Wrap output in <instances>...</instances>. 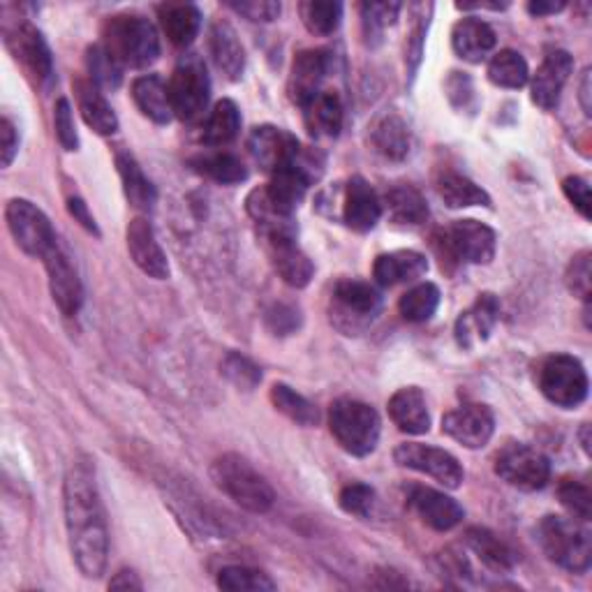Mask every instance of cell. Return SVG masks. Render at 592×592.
Segmentation results:
<instances>
[{
    "mask_svg": "<svg viewBox=\"0 0 592 592\" xmlns=\"http://www.w3.org/2000/svg\"><path fill=\"white\" fill-rule=\"evenodd\" d=\"M440 306V289L433 283H421L412 287L408 294H403V299L398 304L400 315L406 317L408 322H429L435 315Z\"/></svg>",
    "mask_w": 592,
    "mask_h": 592,
    "instance_id": "41",
    "label": "cell"
},
{
    "mask_svg": "<svg viewBox=\"0 0 592 592\" xmlns=\"http://www.w3.org/2000/svg\"><path fill=\"white\" fill-rule=\"evenodd\" d=\"M496 31L479 16L460 19L452 33V47L458 58L468 62H481L496 49Z\"/></svg>",
    "mask_w": 592,
    "mask_h": 592,
    "instance_id": "27",
    "label": "cell"
},
{
    "mask_svg": "<svg viewBox=\"0 0 592 592\" xmlns=\"http://www.w3.org/2000/svg\"><path fill=\"white\" fill-rule=\"evenodd\" d=\"M128 250L133 262L156 281L169 278V262L162 246L156 239L153 227L144 218H135L128 225Z\"/></svg>",
    "mask_w": 592,
    "mask_h": 592,
    "instance_id": "21",
    "label": "cell"
},
{
    "mask_svg": "<svg viewBox=\"0 0 592 592\" xmlns=\"http://www.w3.org/2000/svg\"><path fill=\"white\" fill-rule=\"evenodd\" d=\"M537 539L546 558L567 572H588L592 560L590 533L579 521L562 516H546L539 523Z\"/></svg>",
    "mask_w": 592,
    "mask_h": 592,
    "instance_id": "4",
    "label": "cell"
},
{
    "mask_svg": "<svg viewBox=\"0 0 592 592\" xmlns=\"http://www.w3.org/2000/svg\"><path fill=\"white\" fill-rule=\"evenodd\" d=\"M167 91L174 116L181 121H197L206 112L210 98V81L204 62L197 56L183 58L172 72Z\"/></svg>",
    "mask_w": 592,
    "mask_h": 592,
    "instance_id": "8",
    "label": "cell"
},
{
    "mask_svg": "<svg viewBox=\"0 0 592 592\" xmlns=\"http://www.w3.org/2000/svg\"><path fill=\"white\" fill-rule=\"evenodd\" d=\"M210 479L225 496L252 514H266L276 502L269 481L239 454L216 458L210 465Z\"/></svg>",
    "mask_w": 592,
    "mask_h": 592,
    "instance_id": "3",
    "label": "cell"
},
{
    "mask_svg": "<svg viewBox=\"0 0 592 592\" xmlns=\"http://www.w3.org/2000/svg\"><path fill=\"white\" fill-rule=\"evenodd\" d=\"M496 431V417L493 412L479 406H460L442 417V433L463 444L465 449H481L491 442Z\"/></svg>",
    "mask_w": 592,
    "mask_h": 592,
    "instance_id": "15",
    "label": "cell"
},
{
    "mask_svg": "<svg viewBox=\"0 0 592 592\" xmlns=\"http://www.w3.org/2000/svg\"><path fill=\"white\" fill-rule=\"evenodd\" d=\"M301 310L292 304H273L264 312V325L273 335H292L301 329Z\"/></svg>",
    "mask_w": 592,
    "mask_h": 592,
    "instance_id": "47",
    "label": "cell"
},
{
    "mask_svg": "<svg viewBox=\"0 0 592 592\" xmlns=\"http://www.w3.org/2000/svg\"><path fill=\"white\" fill-rule=\"evenodd\" d=\"M241 130V112L231 100H220L204 125V144L225 146L235 141Z\"/></svg>",
    "mask_w": 592,
    "mask_h": 592,
    "instance_id": "37",
    "label": "cell"
},
{
    "mask_svg": "<svg viewBox=\"0 0 592 592\" xmlns=\"http://www.w3.org/2000/svg\"><path fill=\"white\" fill-rule=\"evenodd\" d=\"M248 151L264 172L276 174L299 160L301 144L292 133L276 128V125H260L248 137Z\"/></svg>",
    "mask_w": 592,
    "mask_h": 592,
    "instance_id": "14",
    "label": "cell"
},
{
    "mask_svg": "<svg viewBox=\"0 0 592 592\" xmlns=\"http://www.w3.org/2000/svg\"><path fill=\"white\" fill-rule=\"evenodd\" d=\"M306 125L312 137H338L343 128V102L333 91H320L306 104Z\"/></svg>",
    "mask_w": 592,
    "mask_h": 592,
    "instance_id": "33",
    "label": "cell"
},
{
    "mask_svg": "<svg viewBox=\"0 0 592 592\" xmlns=\"http://www.w3.org/2000/svg\"><path fill=\"white\" fill-rule=\"evenodd\" d=\"M537 383L542 394L558 408H577L588 398V375L579 358L554 354L544 358Z\"/></svg>",
    "mask_w": 592,
    "mask_h": 592,
    "instance_id": "7",
    "label": "cell"
},
{
    "mask_svg": "<svg viewBox=\"0 0 592 592\" xmlns=\"http://www.w3.org/2000/svg\"><path fill=\"white\" fill-rule=\"evenodd\" d=\"M68 210H70V216H72L83 229L91 231V235H95V237H100V229H98V225H95V218H93V214L89 210L87 202H83L81 197H70V200H68Z\"/></svg>",
    "mask_w": 592,
    "mask_h": 592,
    "instance_id": "57",
    "label": "cell"
},
{
    "mask_svg": "<svg viewBox=\"0 0 592 592\" xmlns=\"http://www.w3.org/2000/svg\"><path fill=\"white\" fill-rule=\"evenodd\" d=\"M429 271V260L414 250H396L379 255L373 266V278L377 285L394 287L424 276Z\"/></svg>",
    "mask_w": 592,
    "mask_h": 592,
    "instance_id": "25",
    "label": "cell"
},
{
    "mask_svg": "<svg viewBox=\"0 0 592 592\" xmlns=\"http://www.w3.org/2000/svg\"><path fill=\"white\" fill-rule=\"evenodd\" d=\"M562 190H565L567 200L572 202L579 214L588 220L590 218V185H588V181L581 177H567L562 181Z\"/></svg>",
    "mask_w": 592,
    "mask_h": 592,
    "instance_id": "55",
    "label": "cell"
},
{
    "mask_svg": "<svg viewBox=\"0 0 592 592\" xmlns=\"http://www.w3.org/2000/svg\"><path fill=\"white\" fill-rule=\"evenodd\" d=\"M208 52H210V58H214V62H216V68L229 81H237L243 77L246 52L239 42L237 31L231 29L227 21H218V24H214V29H210Z\"/></svg>",
    "mask_w": 592,
    "mask_h": 592,
    "instance_id": "26",
    "label": "cell"
},
{
    "mask_svg": "<svg viewBox=\"0 0 592 592\" xmlns=\"http://www.w3.org/2000/svg\"><path fill=\"white\" fill-rule=\"evenodd\" d=\"M193 167L197 169L200 174L214 179L218 183H225V185H237V183L248 179L246 164L237 156H231V153L197 156L193 160Z\"/></svg>",
    "mask_w": 592,
    "mask_h": 592,
    "instance_id": "40",
    "label": "cell"
},
{
    "mask_svg": "<svg viewBox=\"0 0 592 592\" xmlns=\"http://www.w3.org/2000/svg\"><path fill=\"white\" fill-rule=\"evenodd\" d=\"M383 310V294L364 281H341L333 289V320L350 335L371 325Z\"/></svg>",
    "mask_w": 592,
    "mask_h": 592,
    "instance_id": "12",
    "label": "cell"
},
{
    "mask_svg": "<svg viewBox=\"0 0 592 592\" xmlns=\"http://www.w3.org/2000/svg\"><path fill=\"white\" fill-rule=\"evenodd\" d=\"M442 264H489L496 258V231L479 220H456L437 239Z\"/></svg>",
    "mask_w": 592,
    "mask_h": 592,
    "instance_id": "6",
    "label": "cell"
},
{
    "mask_svg": "<svg viewBox=\"0 0 592 592\" xmlns=\"http://www.w3.org/2000/svg\"><path fill=\"white\" fill-rule=\"evenodd\" d=\"M329 429L341 447L364 458L375 452L379 442V414L362 400L341 398L329 410Z\"/></svg>",
    "mask_w": 592,
    "mask_h": 592,
    "instance_id": "5",
    "label": "cell"
},
{
    "mask_svg": "<svg viewBox=\"0 0 592 592\" xmlns=\"http://www.w3.org/2000/svg\"><path fill=\"white\" fill-rule=\"evenodd\" d=\"M489 79L500 89H523L531 79V70L519 52L502 49L489 62Z\"/></svg>",
    "mask_w": 592,
    "mask_h": 592,
    "instance_id": "39",
    "label": "cell"
},
{
    "mask_svg": "<svg viewBox=\"0 0 592 592\" xmlns=\"http://www.w3.org/2000/svg\"><path fill=\"white\" fill-rule=\"evenodd\" d=\"M75 95H77V104L81 118L87 121V125L91 130H95L98 135H114L118 130V118L114 114V110L110 107L107 98L102 95L98 83H93L91 79H77L75 81Z\"/></svg>",
    "mask_w": 592,
    "mask_h": 592,
    "instance_id": "29",
    "label": "cell"
},
{
    "mask_svg": "<svg viewBox=\"0 0 592 592\" xmlns=\"http://www.w3.org/2000/svg\"><path fill=\"white\" fill-rule=\"evenodd\" d=\"M496 475L519 491H539L551 479V463L527 444L512 442L496 456Z\"/></svg>",
    "mask_w": 592,
    "mask_h": 592,
    "instance_id": "11",
    "label": "cell"
},
{
    "mask_svg": "<svg viewBox=\"0 0 592 592\" xmlns=\"http://www.w3.org/2000/svg\"><path fill=\"white\" fill-rule=\"evenodd\" d=\"M133 100L139 107V112L151 118L158 125H164L174 118V110H172V100H169V91L167 83L156 77V75H146L135 79L133 83Z\"/></svg>",
    "mask_w": 592,
    "mask_h": 592,
    "instance_id": "32",
    "label": "cell"
},
{
    "mask_svg": "<svg viewBox=\"0 0 592 592\" xmlns=\"http://www.w3.org/2000/svg\"><path fill=\"white\" fill-rule=\"evenodd\" d=\"M5 220L10 227V235L14 237L16 246L31 258L45 260L47 252L58 246L56 231L45 216V210H39L29 200H12L5 208Z\"/></svg>",
    "mask_w": 592,
    "mask_h": 592,
    "instance_id": "9",
    "label": "cell"
},
{
    "mask_svg": "<svg viewBox=\"0 0 592 592\" xmlns=\"http://www.w3.org/2000/svg\"><path fill=\"white\" fill-rule=\"evenodd\" d=\"M574 70V60L567 52L554 49L548 52L537 68V75L533 77V102L544 112H551L558 107L565 83L569 81V75Z\"/></svg>",
    "mask_w": 592,
    "mask_h": 592,
    "instance_id": "19",
    "label": "cell"
},
{
    "mask_svg": "<svg viewBox=\"0 0 592 592\" xmlns=\"http://www.w3.org/2000/svg\"><path fill=\"white\" fill-rule=\"evenodd\" d=\"M408 504L421 521L437 533L454 531L465 516L463 506L454 498L429 489V486H412L408 493Z\"/></svg>",
    "mask_w": 592,
    "mask_h": 592,
    "instance_id": "18",
    "label": "cell"
},
{
    "mask_svg": "<svg viewBox=\"0 0 592 592\" xmlns=\"http://www.w3.org/2000/svg\"><path fill=\"white\" fill-rule=\"evenodd\" d=\"M379 218H383V202H379L373 185L362 177H352L345 185L343 197L345 225L354 231H371Z\"/></svg>",
    "mask_w": 592,
    "mask_h": 592,
    "instance_id": "23",
    "label": "cell"
},
{
    "mask_svg": "<svg viewBox=\"0 0 592 592\" xmlns=\"http://www.w3.org/2000/svg\"><path fill=\"white\" fill-rule=\"evenodd\" d=\"M394 460L400 465V468L433 477L442 486H447V489H458L465 479V473L456 456L437 447H429V444H419V442L398 444L394 452Z\"/></svg>",
    "mask_w": 592,
    "mask_h": 592,
    "instance_id": "13",
    "label": "cell"
},
{
    "mask_svg": "<svg viewBox=\"0 0 592 592\" xmlns=\"http://www.w3.org/2000/svg\"><path fill=\"white\" fill-rule=\"evenodd\" d=\"M116 167H118V174H121L123 190H125V197H128V202L139 210L153 208V204L158 200V193H156L153 183L148 181L146 174L141 172L139 162L130 153L121 151L116 156Z\"/></svg>",
    "mask_w": 592,
    "mask_h": 592,
    "instance_id": "35",
    "label": "cell"
},
{
    "mask_svg": "<svg viewBox=\"0 0 592 592\" xmlns=\"http://www.w3.org/2000/svg\"><path fill=\"white\" fill-rule=\"evenodd\" d=\"M262 237L266 243L269 260L276 269L278 276L289 285L301 289L312 281L315 266L308 260L306 252L296 243V229L292 223L262 229Z\"/></svg>",
    "mask_w": 592,
    "mask_h": 592,
    "instance_id": "10",
    "label": "cell"
},
{
    "mask_svg": "<svg viewBox=\"0 0 592 592\" xmlns=\"http://www.w3.org/2000/svg\"><path fill=\"white\" fill-rule=\"evenodd\" d=\"M102 47L121 68H148L160 56V37L151 21L139 14H118L104 24Z\"/></svg>",
    "mask_w": 592,
    "mask_h": 592,
    "instance_id": "2",
    "label": "cell"
},
{
    "mask_svg": "<svg viewBox=\"0 0 592 592\" xmlns=\"http://www.w3.org/2000/svg\"><path fill=\"white\" fill-rule=\"evenodd\" d=\"M368 139H371L373 151H377L379 156L394 162L406 160L412 146L408 123L394 112H387L373 121Z\"/></svg>",
    "mask_w": 592,
    "mask_h": 592,
    "instance_id": "24",
    "label": "cell"
},
{
    "mask_svg": "<svg viewBox=\"0 0 592 592\" xmlns=\"http://www.w3.org/2000/svg\"><path fill=\"white\" fill-rule=\"evenodd\" d=\"M306 29L312 35H331L343 19L341 3H322V0H308L299 8Z\"/></svg>",
    "mask_w": 592,
    "mask_h": 592,
    "instance_id": "42",
    "label": "cell"
},
{
    "mask_svg": "<svg viewBox=\"0 0 592 592\" xmlns=\"http://www.w3.org/2000/svg\"><path fill=\"white\" fill-rule=\"evenodd\" d=\"M229 8L250 21H262V24L281 16V3H273V0H246V3H229Z\"/></svg>",
    "mask_w": 592,
    "mask_h": 592,
    "instance_id": "53",
    "label": "cell"
},
{
    "mask_svg": "<svg viewBox=\"0 0 592 592\" xmlns=\"http://www.w3.org/2000/svg\"><path fill=\"white\" fill-rule=\"evenodd\" d=\"M562 10H565L562 0H560V3H546V0H537V3L527 5V12H531L533 16H548V14H558Z\"/></svg>",
    "mask_w": 592,
    "mask_h": 592,
    "instance_id": "59",
    "label": "cell"
},
{
    "mask_svg": "<svg viewBox=\"0 0 592 592\" xmlns=\"http://www.w3.org/2000/svg\"><path fill=\"white\" fill-rule=\"evenodd\" d=\"M16 151H19L16 128L10 118H3L0 121V162H3V167L12 164Z\"/></svg>",
    "mask_w": 592,
    "mask_h": 592,
    "instance_id": "56",
    "label": "cell"
},
{
    "mask_svg": "<svg viewBox=\"0 0 592 592\" xmlns=\"http://www.w3.org/2000/svg\"><path fill=\"white\" fill-rule=\"evenodd\" d=\"M91 81L98 83L100 89H118L123 79V68L110 56V52L102 45H93L87 54Z\"/></svg>",
    "mask_w": 592,
    "mask_h": 592,
    "instance_id": "45",
    "label": "cell"
},
{
    "mask_svg": "<svg viewBox=\"0 0 592 592\" xmlns=\"http://www.w3.org/2000/svg\"><path fill=\"white\" fill-rule=\"evenodd\" d=\"M54 125H56V137L60 141V146L66 148V151H77V148H79V135H77V128H75L72 107H70V102L66 98H60L56 102Z\"/></svg>",
    "mask_w": 592,
    "mask_h": 592,
    "instance_id": "50",
    "label": "cell"
},
{
    "mask_svg": "<svg viewBox=\"0 0 592 592\" xmlns=\"http://www.w3.org/2000/svg\"><path fill=\"white\" fill-rule=\"evenodd\" d=\"M220 373L227 377V383L235 385L241 391H252L260 383H262V371L258 364H252L248 356L229 352L223 364H220Z\"/></svg>",
    "mask_w": 592,
    "mask_h": 592,
    "instance_id": "44",
    "label": "cell"
},
{
    "mask_svg": "<svg viewBox=\"0 0 592 592\" xmlns=\"http://www.w3.org/2000/svg\"><path fill=\"white\" fill-rule=\"evenodd\" d=\"M271 403L278 412H283L287 419H292L294 424L299 426H317V421H320V412L310 403L308 398H304L301 394H296L292 387L278 383L271 387Z\"/></svg>",
    "mask_w": 592,
    "mask_h": 592,
    "instance_id": "38",
    "label": "cell"
},
{
    "mask_svg": "<svg viewBox=\"0 0 592 592\" xmlns=\"http://www.w3.org/2000/svg\"><path fill=\"white\" fill-rule=\"evenodd\" d=\"M218 585L223 590H250V592H264V590H276V583L269 579V574L260 572V569L252 567H225L218 574Z\"/></svg>",
    "mask_w": 592,
    "mask_h": 592,
    "instance_id": "43",
    "label": "cell"
},
{
    "mask_svg": "<svg viewBox=\"0 0 592 592\" xmlns=\"http://www.w3.org/2000/svg\"><path fill=\"white\" fill-rule=\"evenodd\" d=\"M567 287L569 292H572L574 296H579V299H583L585 304L590 301V292H592V255L588 250L579 252V255L569 262V269H567Z\"/></svg>",
    "mask_w": 592,
    "mask_h": 592,
    "instance_id": "48",
    "label": "cell"
},
{
    "mask_svg": "<svg viewBox=\"0 0 592 592\" xmlns=\"http://www.w3.org/2000/svg\"><path fill=\"white\" fill-rule=\"evenodd\" d=\"M437 195L449 208L491 206V197L483 187H479L475 181L456 172H444L437 179Z\"/></svg>",
    "mask_w": 592,
    "mask_h": 592,
    "instance_id": "36",
    "label": "cell"
},
{
    "mask_svg": "<svg viewBox=\"0 0 592 592\" xmlns=\"http://www.w3.org/2000/svg\"><path fill=\"white\" fill-rule=\"evenodd\" d=\"M70 551L87 579H100L110 560V531L91 458L77 456L62 483Z\"/></svg>",
    "mask_w": 592,
    "mask_h": 592,
    "instance_id": "1",
    "label": "cell"
},
{
    "mask_svg": "<svg viewBox=\"0 0 592 592\" xmlns=\"http://www.w3.org/2000/svg\"><path fill=\"white\" fill-rule=\"evenodd\" d=\"M558 498H560L565 510H569V514H572L574 519L590 521L592 498H590V489L585 483L574 481V479H565L558 486Z\"/></svg>",
    "mask_w": 592,
    "mask_h": 592,
    "instance_id": "46",
    "label": "cell"
},
{
    "mask_svg": "<svg viewBox=\"0 0 592 592\" xmlns=\"http://www.w3.org/2000/svg\"><path fill=\"white\" fill-rule=\"evenodd\" d=\"M426 5H417V21L412 24V33L408 39V66H410V75L417 72L419 60H421V52H424V37H426V29H429V16H426Z\"/></svg>",
    "mask_w": 592,
    "mask_h": 592,
    "instance_id": "52",
    "label": "cell"
},
{
    "mask_svg": "<svg viewBox=\"0 0 592 592\" xmlns=\"http://www.w3.org/2000/svg\"><path fill=\"white\" fill-rule=\"evenodd\" d=\"M447 95L456 110H470V102H475L470 77L463 75V72H452V77L447 81Z\"/></svg>",
    "mask_w": 592,
    "mask_h": 592,
    "instance_id": "54",
    "label": "cell"
},
{
    "mask_svg": "<svg viewBox=\"0 0 592 592\" xmlns=\"http://www.w3.org/2000/svg\"><path fill=\"white\" fill-rule=\"evenodd\" d=\"M389 417L394 424L410 435H424L431 429L426 396L417 387L398 389L389 400Z\"/></svg>",
    "mask_w": 592,
    "mask_h": 592,
    "instance_id": "28",
    "label": "cell"
},
{
    "mask_svg": "<svg viewBox=\"0 0 592 592\" xmlns=\"http://www.w3.org/2000/svg\"><path fill=\"white\" fill-rule=\"evenodd\" d=\"M387 214L396 225L403 227H419L429 220V206L426 200L412 185H396L385 195ZM383 206V208H385Z\"/></svg>",
    "mask_w": 592,
    "mask_h": 592,
    "instance_id": "34",
    "label": "cell"
},
{
    "mask_svg": "<svg viewBox=\"0 0 592 592\" xmlns=\"http://www.w3.org/2000/svg\"><path fill=\"white\" fill-rule=\"evenodd\" d=\"M8 47L21 68L29 72L37 83H47L54 75V60L45 35H42L33 24H19L8 33Z\"/></svg>",
    "mask_w": 592,
    "mask_h": 592,
    "instance_id": "17",
    "label": "cell"
},
{
    "mask_svg": "<svg viewBox=\"0 0 592 592\" xmlns=\"http://www.w3.org/2000/svg\"><path fill=\"white\" fill-rule=\"evenodd\" d=\"M42 262H45V269H47L49 292H52L54 304L66 317L77 315L83 304V287H81L79 273L72 260L68 258V252L60 246H56L47 252Z\"/></svg>",
    "mask_w": 592,
    "mask_h": 592,
    "instance_id": "16",
    "label": "cell"
},
{
    "mask_svg": "<svg viewBox=\"0 0 592 592\" xmlns=\"http://www.w3.org/2000/svg\"><path fill=\"white\" fill-rule=\"evenodd\" d=\"M110 588H114V590H141L144 585L135 572H130V569H123V572H118L110 581Z\"/></svg>",
    "mask_w": 592,
    "mask_h": 592,
    "instance_id": "58",
    "label": "cell"
},
{
    "mask_svg": "<svg viewBox=\"0 0 592 592\" xmlns=\"http://www.w3.org/2000/svg\"><path fill=\"white\" fill-rule=\"evenodd\" d=\"M500 320V301L496 294H479V299L473 304L470 310L460 312L456 320V341L460 348L470 350L477 343L489 341L496 325Z\"/></svg>",
    "mask_w": 592,
    "mask_h": 592,
    "instance_id": "22",
    "label": "cell"
},
{
    "mask_svg": "<svg viewBox=\"0 0 592 592\" xmlns=\"http://www.w3.org/2000/svg\"><path fill=\"white\" fill-rule=\"evenodd\" d=\"M338 502H341L343 512L358 516V519H368L373 514V506H375V491L366 483H350L341 491V498H338Z\"/></svg>",
    "mask_w": 592,
    "mask_h": 592,
    "instance_id": "49",
    "label": "cell"
},
{
    "mask_svg": "<svg viewBox=\"0 0 592 592\" xmlns=\"http://www.w3.org/2000/svg\"><path fill=\"white\" fill-rule=\"evenodd\" d=\"M588 433H590V426L583 424V429H581V444H583L585 454H590V437H588Z\"/></svg>",
    "mask_w": 592,
    "mask_h": 592,
    "instance_id": "61",
    "label": "cell"
},
{
    "mask_svg": "<svg viewBox=\"0 0 592 592\" xmlns=\"http://www.w3.org/2000/svg\"><path fill=\"white\" fill-rule=\"evenodd\" d=\"M329 72V54L322 49H306L296 54L287 81V93L294 104H306L320 93V83Z\"/></svg>",
    "mask_w": 592,
    "mask_h": 592,
    "instance_id": "20",
    "label": "cell"
},
{
    "mask_svg": "<svg viewBox=\"0 0 592 592\" xmlns=\"http://www.w3.org/2000/svg\"><path fill=\"white\" fill-rule=\"evenodd\" d=\"M465 544L470 546V551L481 560V565L493 569L496 574L512 572L516 565V554L510 544L502 542L496 533L486 531V527H470L465 533Z\"/></svg>",
    "mask_w": 592,
    "mask_h": 592,
    "instance_id": "30",
    "label": "cell"
},
{
    "mask_svg": "<svg viewBox=\"0 0 592 592\" xmlns=\"http://www.w3.org/2000/svg\"><path fill=\"white\" fill-rule=\"evenodd\" d=\"M164 35L177 47L193 45L202 29V12L193 3H164L158 8Z\"/></svg>",
    "mask_w": 592,
    "mask_h": 592,
    "instance_id": "31",
    "label": "cell"
},
{
    "mask_svg": "<svg viewBox=\"0 0 592 592\" xmlns=\"http://www.w3.org/2000/svg\"><path fill=\"white\" fill-rule=\"evenodd\" d=\"M590 95H592V93H590V70H585V72H583V79H581V93H579V98H581V107H583L585 116L592 114Z\"/></svg>",
    "mask_w": 592,
    "mask_h": 592,
    "instance_id": "60",
    "label": "cell"
},
{
    "mask_svg": "<svg viewBox=\"0 0 592 592\" xmlns=\"http://www.w3.org/2000/svg\"><path fill=\"white\" fill-rule=\"evenodd\" d=\"M400 8H403L400 3H366V5H362V16H364L366 31L371 35L383 33L387 26H391L394 21L398 19Z\"/></svg>",
    "mask_w": 592,
    "mask_h": 592,
    "instance_id": "51",
    "label": "cell"
}]
</instances>
